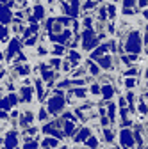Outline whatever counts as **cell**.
Returning <instances> with one entry per match:
<instances>
[{
	"instance_id": "ba28073f",
	"label": "cell",
	"mask_w": 148,
	"mask_h": 149,
	"mask_svg": "<svg viewBox=\"0 0 148 149\" xmlns=\"http://www.w3.org/2000/svg\"><path fill=\"white\" fill-rule=\"evenodd\" d=\"M16 101H18V98H16L14 94H9L7 98L0 100V110H9L11 107H14V105H16Z\"/></svg>"
},
{
	"instance_id": "cb8c5ba5",
	"label": "cell",
	"mask_w": 148,
	"mask_h": 149,
	"mask_svg": "<svg viewBox=\"0 0 148 149\" xmlns=\"http://www.w3.org/2000/svg\"><path fill=\"white\" fill-rule=\"evenodd\" d=\"M52 53H54V55H63V53H64V46H63V45H55L54 50H52Z\"/></svg>"
},
{
	"instance_id": "9a60e30c",
	"label": "cell",
	"mask_w": 148,
	"mask_h": 149,
	"mask_svg": "<svg viewBox=\"0 0 148 149\" xmlns=\"http://www.w3.org/2000/svg\"><path fill=\"white\" fill-rule=\"evenodd\" d=\"M111 57H102L98 59V68H104V69H111Z\"/></svg>"
},
{
	"instance_id": "5bb4252c",
	"label": "cell",
	"mask_w": 148,
	"mask_h": 149,
	"mask_svg": "<svg viewBox=\"0 0 148 149\" xmlns=\"http://www.w3.org/2000/svg\"><path fill=\"white\" fill-rule=\"evenodd\" d=\"M89 135H91V130H89V128H80L79 135H75V142H77V144H79V142H84Z\"/></svg>"
},
{
	"instance_id": "e575fe53",
	"label": "cell",
	"mask_w": 148,
	"mask_h": 149,
	"mask_svg": "<svg viewBox=\"0 0 148 149\" xmlns=\"http://www.w3.org/2000/svg\"><path fill=\"white\" fill-rule=\"evenodd\" d=\"M139 7H143V9L146 7V0H139Z\"/></svg>"
},
{
	"instance_id": "ac0fdd59",
	"label": "cell",
	"mask_w": 148,
	"mask_h": 149,
	"mask_svg": "<svg viewBox=\"0 0 148 149\" xmlns=\"http://www.w3.org/2000/svg\"><path fill=\"white\" fill-rule=\"evenodd\" d=\"M107 50H109L107 46H100L98 50H95L93 53H91V57H93V59H98V57H102V55H104V53H105Z\"/></svg>"
},
{
	"instance_id": "4dcf8cb0",
	"label": "cell",
	"mask_w": 148,
	"mask_h": 149,
	"mask_svg": "<svg viewBox=\"0 0 148 149\" xmlns=\"http://www.w3.org/2000/svg\"><path fill=\"white\" fill-rule=\"evenodd\" d=\"M123 6L125 7H134L136 6V0H123Z\"/></svg>"
},
{
	"instance_id": "8d00e7d4",
	"label": "cell",
	"mask_w": 148,
	"mask_h": 149,
	"mask_svg": "<svg viewBox=\"0 0 148 149\" xmlns=\"http://www.w3.org/2000/svg\"><path fill=\"white\" fill-rule=\"evenodd\" d=\"M4 2H7V0H0V4H4Z\"/></svg>"
},
{
	"instance_id": "e0dca14e",
	"label": "cell",
	"mask_w": 148,
	"mask_h": 149,
	"mask_svg": "<svg viewBox=\"0 0 148 149\" xmlns=\"http://www.w3.org/2000/svg\"><path fill=\"white\" fill-rule=\"evenodd\" d=\"M32 117H34L32 112H27V114H23V116H22V126H23V128L29 126V124L32 123Z\"/></svg>"
},
{
	"instance_id": "8992f818",
	"label": "cell",
	"mask_w": 148,
	"mask_h": 149,
	"mask_svg": "<svg viewBox=\"0 0 148 149\" xmlns=\"http://www.w3.org/2000/svg\"><path fill=\"white\" fill-rule=\"evenodd\" d=\"M11 18H13V14H11V7L0 4V23H2V25L9 23V22H11Z\"/></svg>"
},
{
	"instance_id": "277c9868",
	"label": "cell",
	"mask_w": 148,
	"mask_h": 149,
	"mask_svg": "<svg viewBox=\"0 0 148 149\" xmlns=\"http://www.w3.org/2000/svg\"><path fill=\"white\" fill-rule=\"evenodd\" d=\"M120 146L121 147H134L136 140H134V133L130 130H121L120 132Z\"/></svg>"
},
{
	"instance_id": "d6a6232c",
	"label": "cell",
	"mask_w": 148,
	"mask_h": 149,
	"mask_svg": "<svg viewBox=\"0 0 148 149\" xmlns=\"http://www.w3.org/2000/svg\"><path fill=\"white\" fill-rule=\"evenodd\" d=\"M91 92H93V94H100V85H93V87H91Z\"/></svg>"
},
{
	"instance_id": "603a6c76",
	"label": "cell",
	"mask_w": 148,
	"mask_h": 149,
	"mask_svg": "<svg viewBox=\"0 0 148 149\" xmlns=\"http://www.w3.org/2000/svg\"><path fill=\"white\" fill-rule=\"evenodd\" d=\"M137 108H139V112H141L143 116H146V94H143V100L139 101V107Z\"/></svg>"
},
{
	"instance_id": "d4e9b609",
	"label": "cell",
	"mask_w": 148,
	"mask_h": 149,
	"mask_svg": "<svg viewBox=\"0 0 148 149\" xmlns=\"http://www.w3.org/2000/svg\"><path fill=\"white\" fill-rule=\"evenodd\" d=\"M50 68L59 69V68H61V59H52V61H50Z\"/></svg>"
},
{
	"instance_id": "2e32d148",
	"label": "cell",
	"mask_w": 148,
	"mask_h": 149,
	"mask_svg": "<svg viewBox=\"0 0 148 149\" xmlns=\"http://www.w3.org/2000/svg\"><path fill=\"white\" fill-rule=\"evenodd\" d=\"M41 146H43V147H52V146L57 147V146H59V140L55 139V137H54V139H45V140L41 142Z\"/></svg>"
},
{
	"instance_id": "52a82bcc",
	"label": "cell",
	"mask_w": 148,
	"mask_h": 149,
	"mask_svg": "<svg viewBox=\"0 0 148 149\" xmlns=\"http://www.w3.org/2000/svg\"><path fill=\"white\" fill-rule=\"evenodd\" d=\"M20 140H18V133L16 132H9L6 135V140H4V146L6 147H18Z\"/></svg>"
},
{
	"instance_id": "8fae6325",
	"label": "cell",
	"mask_w": 148,
	"mask_h": 149,
	"mask_svg": "<svg viewBox=\"0 0 148 149\" xmlns=\"http://www.w3.org/2000/svg\"><path fill=\"white\" fill-rule=\"evenodd\" d=\"M20 101H23V103L25 101H32V89L30 87L25 85V87L20 89Z\"/></svg>"
},
{
	"instance_id": "4fadbf2b",
	"label": "cell",
	"mask_w": 148,
	"mask_h": 149,
	"mask_svg": "<svg viewBox=\"0 0 148 149\" xmlns=\"http://www.w3.org/2000/svg\"><path fill=\"white\" fill-rule=\"evenodd\" d=\"M100 92H102V96L105 100H111L114 96V87L113 85H104V87H100Z\"/></svg>"
},
{
	"instance_id": "d6986e66",
	"label": "cell",
	"mask_w": 148,
	"mask_h": 149,
	"mask_svg": "<svg viewBox=\"0 0 148 149\" xmlns=\"http://www.w3.org/2000/svg\"><path fill=\"white\" fill-rule=\"evenodd\" d=\"M84 144H86V146H89V147H97V146H98V140H97V137L89 135V137L84 140Z\"/></svg>"
},
{
	"instance_id": "83f0119b",
	"label": "cell",
	"mask_w": 148,
	"mask_h": 149,
	"mask_svg": "<svg viewBox=\"0 0 148 149\" xmlns=\"http://www.w3.org/2000/svg\"><path fill=\"white\" fill-rule=\"evenodd\" d=\"M134 85H137V80H134V78H127L125 80V87H134Z\"/></svg>"
},
{
	"instance_id": "7402d4cb",
	"label": "cell",
	"mask_w": 148,
	"mask_h": 149,
	"mask_svg": "<svg viewBox=\"0 0 148 149\" xmlns=\"http://www.w3.org/2000/svg\"><path fill=\"white\" fill-rule=\"evenodd\" d=\"M9 32H7V29L2 25V23H0V41H7L9 39V36H7Z\"/></svg>"
},
{
	"instance_id": "44dd1931",
	"label": "cell",
	"mask_w": 148,
	"mask_h": 149,
	"mask_svg": "<svg viewBox=\"0 0 148 149\" xmlns=\"http://www.w3.org/2000/svg\"><path fill=\"white\" fill-rule=\"evenodd\" d=\"M104 137H105V140H107L109 144H113V142H114V133L111 132V130H107V128L104 130Z\"/></svg>"
},
{
	"instance_id": "7a4b0ae2",
	"label": "cell",
	"mask_w": 148,
	"mask_h": 149,
	"mask_svg": "<svg viewBox=\"0 0 148 149\" xmlns=\"http://www.w3.org/2000/svg\"><path fill=\"white\" fill-rule=\"evenodd\" d=\"M125 50L128 53H139L141 52V36L139 32H130L125 43Z\"/></svg>"
},
{
	"instance_id": "74e56055",
	"label": "cell",
	"mask_w": 148,
	"mask_h": 149,
	"mask_svg": "<svg viewBox=\"0 0 148 149\" xmlns=\"http://www.w3.org/2000/svg\"><path fill=\"white\" fill-rule=\"evenodd\" d=\"M18 2H25V0H18Z\"/></svg>"
},
{
	"instance_id": "484cf974",
	"label": "cell",
	"mask_w": 148,
	"mask_h": 149,
	"mask_svg": "<svg viewBox=\"0 0 148 149\" xmlns=\"http://www.w3.org/2000/svg\"><path fill=\"white\" fill-rule=\"evenodd\" d=\"M87 64H89V69H91V74H98V71H100V68H98L97 64H91V61H87Z\"/></svg>"
},
{
	"instance_id": "3957f363",
	"label": "cell",
	"mask_w": 148,
	"mask_h": 149,
	"mask_svg": "<svg viewBox=\"0 0 148 149\" xmlns=\"http://www.w3.org/2000/svg\"><path fill=\"white\" fill-rule=\"evenodd\" d=\"M97 45H98V37L95 36L93 30H91V27H87V29L82 32V48L89 52V50H93Z\"/></svg>"
},
{
	"instance_id": "f546056e",
	"label": "cell",
	"mask_w": 148,
	"mask_h": 149,
	"mask_svg": "<svg viewBox=\"0 0 148 149\" xmlns=\"http://www.w3.org/2000/svg\"><path fill=\"white\" fill-rule=\"evenodd\" d=\"M73 94L79 96V98H84V96H86V91H84V89H75V91H73Z\"/></svg>"
},
{
	"instance_id": "ffe728a7",
	"label": "cell",
	"mask_w": 148,
	"mask_h": 149,
	"mask_svg": "<svg viewBox=\"0 0 148 149\" xmlns=\"http://www.w3.org/2000/svg\"><path fill=\"white\" fill-rule=\"evenodd\" d=\"M114 119H116V107L114 103H109V121L114 123Z\"/></svg>"
},
{
	"instance_id": "836d02e7",
	"label": "cell",
	"mask_w": 148,
	"mask_h": 149,
	"mask_svg": "<svg viewBox=\"0 0 148 149\" xmlns=\"http://www.w3.org/2000/svg\"><path fill=\"white\" fill-rule=\"evenodd\" d=\"M0 119H7V114H6V110H0Z\"/></svg>"
},
{
	"instance_id": "9c48e42d",
	"label": "cell",
	"mask_w": 148,
	"mask_h": 149,
	"mask_svg": "<svg viewBox=\"0 0 148 149\" xmlns=\"http://www.w3.org/2000/svg\"><path fill=\"white\" fill-rule=\"evenodd\" d=\"M70 37H71V32L70 30H64L61 34H52V39L57 41V43H66V41H70Z\"/></svg>"
},
{
	"instance_id": "d590c367",
	"label": "cell",
	"mask_w": 148,
	"mask_h": 149,
	"mask_svg": "<svg viewBox=\"0 0 148 149\" xmlns=\"http://www.w3.org/2000/svg\"><path fill=\"white\" fill-rule=\"evenodd\" d=\"M2 59H4V53H2V52H0V61H2Z\"/></svg>"
},
{
	"instance_id": "4316f807",
	"label": "cell",
	"mask_w": 148,
	"mask_h": 149,
	"mask_svg": "<svg viewBox=\"0 0 148 149\" xmlns=\"http://www.w3.org/2000/svg\"><path fill=\"white\" fill-rule=\"evenodd\" d=\"M47 116H48V112H47V110H43V108L38 112V119H39V121H47Z\"/></svg>"
},
{
	"instance_id": "1f68e13d",
	"label": "cell",
	"mask_w": 148,
	"mask_h": 149,
	"mask_svg": "<svg viewBox=\"0 0 148 149\" xmlns=\"http://www.w3.org/2000/svg\"><path fill=\"white\" fill-rule=\"evenodd\" d=\"M107 9H109L111 18H114V14H116V7H114V6H107Z\"/></svg>"
},
{
	"instance_id": "7c38bea8",
	"label": "cell",
	"mask_w": 148,
	"mask_h": 149,
	"mask_svg": "<svg viewBox=\"0 0 148 149\" xmlns=\"http://www.w3.org/2000/svg\"><path fill=\"white\" fill-rule=\"evenodd\" d=\"M43 16H45V9L41 6H36L34 7V16L29 18V22H38V20H43Z\"/></svg>"
},
{
	"instance_id": "f1b7e54d",
	"label": "cell",
	"mask_w": 148,
	"mask_h": 149,
	"mask_svg": "<svg viewBox=\"0 0 148 149\" xmlns=\"http://www.w3.org/2000/svg\"><path fill=\"white\" fill-rule=\"evenodd\" d=\"M29 71H30L29 66H20V68H18V73H20V74H29Z\"/></svg>"
},
{
	"instance_id": "6da1fadb",
	"label": "cell",
	"mask_w": 148,
	"mask_h": 149,
	"mask_svg": "<svg viewBox=\"0 0 148 149\" xmlns=\"http://www.w3.org/2000/svg\"><path fill=\"white\" fill-rule=\"evenodd\" d=\"M64 110V98H63V92L61 91H55V96H52L48 100V108L47 112L50 114H59V112Z\"/></svg>"
},
{
	"instance_id": "30bf717a",
	"label": "cell",
	"mask_w": 148,
	"mask_h": 149,
	"mask_svg": "<svg viewBox=\"0 0 148 149\" xmlns=\"http://www.w3.org/2000/svg\"><path fill=\"white\" fill-rule=\"evenodd\" d=\"M18 52H20V43H18V39H13V41H9V48H7V59H11L13 55H16Z\"/></svg>"
},
{
	"instance_id": "5b68a950",
	"label": "cell",
	"mask_w": 148,
	"mask_h": 149,
	"mask_svg": "<svg viewBox=\"0 0 148 149\" xmlns=\"http://www.w3.org/2000/svg\"><path fill=\"white\" fill-rule=\"evenodd\" d=\"M64 6V13L70 14L71 18H75L79 14V0H70L68 4H63Z\"/></svg>"
},
{
	"instance_id": "f35d334b",
	"label": "cell",
	"mask_w": 148,
	"mask_h": 149,
	"mask_svg": "<svg viewBox=\"0 0 148 149\" xmlns=\"http://www.w3.org/2000/svg\"><path fill=\"white\" fill-rule=\"evenodd\" d=\"M0 73H2V69H0Z\"/></svg>"
}]
</instances>
